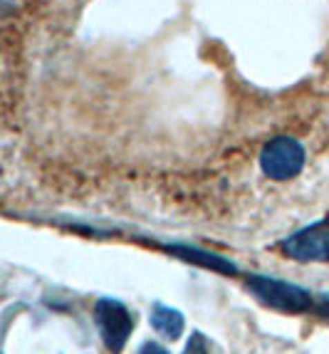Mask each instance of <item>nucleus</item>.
<instances>
[{
  "label": "nucleus",
  "instance_id": "8",
  "mask_svg": "<svg viewBox=\"0 0 329 354\" xmlns=\"http://www.w3.org/2000/svg\"><path fill=\"white\" fill-rule=\"evenodd\" d=\"M139 354H171V352L161 347V344H156V342H147L144 347H141Z\"/></svg>",
  "mask_w": 329,
  "mask_h": 354
},
{
  "label": "nucleus",
  "instance_id": "1",
  "mask_svg": "<svg viewBox=\"0 0 329 354\" xmlns=\"http://www.w3.org/2000/svg\"><path fill=\"white\" fill-rule=\"evenodd\" d=\"M247 290L258 297L260 302H265L272 310H280V313H310L314 307V300L307 292L305 288L292 283H285V280L267 278V275H253L247 278Z\"/></svg>",
  "mask_w": 329,
  "mask_h": 354
},
{
  "label": "nucleus",
  "instance_id": "3",
  "mask_svg": "<svg viewBox=\"0 0 329 354\" xmlns=\"http://www.w3.org/2000/svg\"><path fill=\"white\" fill-rule=\"evenodd\" d=\"M94 322H97V330L102 335V342L112 352L124 349L131 330H134V319H131L129 310L119 300H112V297H102L97 302V307H94Z\"/></svg>",
  "mask_w": 329,
  "mask_h": 354
},
{
  "label": "nucleus",
  "instance_id": "4",
  "mask_svg": "<svg viewBox=\"0 0 329 354\" xmlns=\"http://www.w3.org/2000/svg\"><path fill=\"white\" fill-rule=\"evenodd\" d=\"M285 255L302 263H329V223H314L297 230L282 243Z\"/></svg>",
  "mask_w": 329,
  "mask_h": 354
},
{
  "label": "nucleus",
  "instance_id": "6",
  "mask_svg": "<svg viewBox=\"0 0 329 354\" xmlns=\"http://www.w3.org/2000/svg\"><path fill=\"white\" fill-rule=\"evenodd\" d=\"M173 253H178V258L183 260H191V263H198V266H206L211 270H218V272H238V268L225 260L223 255H213V253H203V250H194V248H181V245H173Z\"/></svg>",
  "mask_w": 329,
  "mask_h": 354
},
{
  "label": "nucleus",
  "instance_id": "5",
  "mask_svg": "<svg viewBox=\"0 0 329 354\" xmlns=\"http://www.w3.org/2000/svg\"><path fill=\"white\" fill-rule=\"evenodd\" d=\"M151 325H153V330L159 332V335H164L166 339H176V337H181L186 322H183V315L178 313V310L166 307V305H156L151 315Z\"/></svg>",
  "mask_w": 329,
  "mask_h": 354
},
{
  "label": "nucleus",
  "instance_id": "2",
  "mask_svg": "<svg viewBox=\"0 0 329 354\" xmlns=\"http://www.w3.org/2000/svg\"><path fill=\"white\" fill-rule=\"evenodd\" d=\"M305 147L294 136H275L260 151V169L267 178L288 181L305 166Z\"/></svg>",
  "mask_w": 329,
  "mask_h": 354
},
{
  "label": "nucleus",
  "instance_id": "7",
  "mask_svg": "<svg viewBox=\"0 0 329 354\" xmlns=\"http://www.w3.org/2000/svg\"><path fill=\"white\" fill-rule=\"evenodd\" d=\"M183 354H208V339L200 332H194V337L188 339Z\"/></svg>",
  "mask_w": 329,
  "mask_h": 354
}]
</instances>
